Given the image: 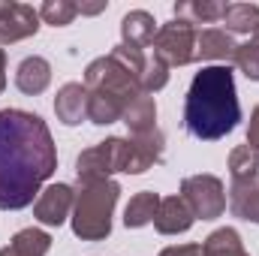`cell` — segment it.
Segmentation results:
<instances>
[{
  "instance_id": "6da1fadb",
  "label": "cell",
  "mask_w": 259,
  "mask_h": 256,
  "mask_svg": "<svg viewBox=\"0 0 259 256\" xmlns=\"http://www.w3.org/2000/svg\"><path fill=\"white\" fill-rule=\"evenodd\" d=\"M58 169V148L49 124L24 109L0 112V211H21L36 202Z\"/></svg>"
},
{
  "instance_id": "7a4b0ae2",
  "label": "cell",
  "mask_w": 259,
  "mask_h": 256,
  "mask_svg": "<svg viewBox=\"0 0 259 256\" xmlns=\"http://www.w3.org/2000/svg\"><path fill=\"white\" fill-rule=\"evenodd\" d=\"M241 106L235 94V75L223 64L202 66L190 81L184 100V130L199 142H217L238 127Z\"/></svg>"
},
{
  "instance_id": "3957f363",
  "label": "cell",
  "mask_w": 259,
  "mask_h": 256,
  "mask_svg": "<svg viewBox=\"0 0 259 256\" xmlns=\"http://www.w3.org/2000/svg\"><path fill=\"white\" fill-rule=\"evenodd\" d=\"M84 91H88V121L97 127H109L124 118L133 100L142 97L139 78L124 69L112 55L91 61L84 69Z\"/></svg>"
},
{
  "instance_id": "277c9868",
  "label": "cell",
  "mask_w": 259,
  "mask_h": 256,
  "mask_svg": "<svg viewBox=\"0 0 259 256\" xmlns=\"http://www.w3.org/2000/svg\"><path fill=\"white\" fill-rule=\"evenodd\" d=\"M121 184L118 181H97L78 184L72 202V232L81 241H103L112 232V211L118 205Z\"/></svg>"
},
{
  "instance_id": "5b68a950",
  "label": "cell",
  "mask_w": 259,
  "mask_h": 256,
  "mask_svg": "<svg viewBox=\"0 0 259 256\" xmlns=\"http://www.w3.org/2000/svg\"><path fill=\"white\" fill-rule=\"evenodd\" d=\"M154 58L166 66H184L196 61V27L187 21H166L157 27V36L151 42Z\"/></svg>"
},
{
  "instance_id": "8992f818",
  "label": "cell",
  "mask_w": 259,
  "mask_h": 256,
  "mask_svg": "<svg viewBox=\"0 0 259 256\" xmlns=\"http://www.w3.org/2000/svg\"><path fill=\"white\" fill-rule=\"evenodd\" d=\"M181 199L190 205L196 220H217L226 211L223 181L214 175H190L181 181Z\"/></svg>"
},
{
  "instance_id": "52a82bcc",
  "label": "cell",
  "mask_w": 259,
  "mask_h": 256,
  "mask_svg": "<svg viewBox=\"0 0 259 256\" xmlns=\"http://www.w3.org/2000/svg\"><path fill=\"white\" fill-rule=\"evenodd\" d=\"M121 151H124V139L112 136L88 151L78 154L75 160V178L78 184H97V181H109L112 172H121Z\"/></svg>"
},
{
  "instance_id": "ba28073f",
  "label": "cell",
  "mask_w": 259,
  "mask_h": 256,
  "mask_svg": "<svg viewBox=\"0 0 259 256\" xmlns=\"http://www.w3.org/2000/svg\"><path fill=\"white\" fill-rule=\"evenodd\" d=\"M160 160H163V133L160 130L124 139V151H121V172L124 175H142Z\"/></svg>"
},
{
  "instance_id": "9c48e42d",
  "label": "cell",
  "mask_w": 259,
  "mask_h": 256,
  "mask_svg": "<svg viewBox=\"0 0 259 256\" xmlns=\"http://www.w3.org/2000/svg\"><path fill=\"white\" fill-rule=\"evenodd\" d=\"M39 30V9L18 0H0V46L21 42Z\"/></svg>"
},
{
  "instance_id": "30bf717a",
  "label": "cell",
  "mask_w": 259,
  "mask_h": 256,
  "mask_svg": "<svg viewBox=\"0 0 259 256\" xmlns=\"http://www.w3.org/2000/svg\"><path fill=\"white\" fill-rule=\"evenodd\" d=\"M72 202H75V190L69 184H49L33 202V217L42 226H61L72 214Z\"/></svg>"
},
{
  "instance_id": "8fae6325",
  "label": "cell",
  "mask_w": 259,
  "mask_h": 256,
  "mask_svg": "<svg viewBox=\"0 0 259 256\" xmlns=\"http://www.w3.org/2000/svg\"><path fill=\"white\" fill-rule=\"evenodd\" d=\"M193 223H196L193 211H190V205H187L181 196H166V199H160V211H157V217H154V226H157L160 235H181V232H187Z\"/></svg>"
},
{
  "instance_id": "7c38bea8",
  "label": "cell",
  "mask_w": 259,
  "mask_h": 256,
  "mask_svg": "<svg viewBox=\"0 0 259 256\" xmlns=\"http://www.w3.org/2000/svg\"><path fill=\"white\" fill-rule=\"evenodd\" d=\"M55 115L66 127H75L88 118V91L81 81H66L55 97Z\"/></svg>"
},
{
  "instance_id": "4fadbf2b",
  "label": "cell",
  "mask_w": 259,
  "mask_h": 256,
  "mask_svg": "<svg viewBox=\"0 0 259 256\" xmlns=\"http://www.w3.org/2000/svg\"><path fill=\"white\" fill-rule=\"evenodd\" d=\"M154 36H157V21H154L151 12L133 9V12H127V15L121 18V42H124V46L142 52V49H148V46L154 42Z\"/></svg>"
},
{
  "instance_id": "5bb4252c",
  "label": "cell",
  "mask_w": 259,
  "mask_h": 256,
  "mask_svg": "<svg viewBox=\"0 0 259 256\" xmlns=\"http://www.w3.org/2000/svg\"><path fill=\"white\" fill-rule=\"evenodd\" d=\"M49 84H52V64H49L46 58L30 55V58H24V61L18 64V69H15V88H18L21 94L36 97V94H42Z\"/></svg>"
},
{
  "instance_id": "9a60e30c",
  "label": "cell",
  "mask_w": 259,
  "mask_h": 256,
  "mask_svg": "<svg viewBox=\"0 0 259 256\" xmlns=\"http://www.w3.org/2000/svg\"><path fill=\"white\" fill-rule=\"evenodd\" d=\"M235 39L232 33L220 27H205L196 33V61H232L235 58Z\"/></svg>"
},
{
  "instance_id": "2e32d148",
  "label": "cell",
  "mask_w": 259,
  "mask_h": 256,
  "mask_svg": "<svg viewBox=\"0 0 259 256\" xmlns=\"http://www.w3.org/2000/svg\"><path fill=\"white\" fill-rule=\"evenodd\" d=\"M229 211L241 220L259 223V178L232 181L229 187Z\"/></svg>"
},
{
  "instance_id": "e0dca14e",
  "label": "cell",
  "mask_w": 259,
  "mask_h": 256,
  "mask_svg": "<svg viewBox=\"0 0 259 256\" xmlns=\"http://www.w3.org/2000/svg\"><path fill=\"white\" fill-rule=\"evenodd\" d=\"M229 3L220 0H181L175 3V18L187 21V24H211V21H223Z\"/></svg>"
},
{
  "instance_id": "ac0fdd59",
  "label": "cell",
  "mask_w": 259,
  "mask_h": 256,
  "mask_svg": "<svg viewBox=\"0 0 259 256\" xmlns=\"http://www.w3.org/2000/svg\"><path fill=\"white\" fill-rule=\"evenodd\" d=\"M52 247V235L42 229H21L12 235V241L0 250V256H46Z\"/></svg>"
},
{
  "instance_id": "d6986e66",
  "label": "cell",
  "mask_w": 259,
  "mask_h": 256,
  "mask_svg": "<svg viewBox=\"0 0 259 256\" xmlns=\"http://www.w3.org/2000/svg\"><path fill=\"white\" fill-rule=\"evenodd\" d=\"M124 124H127L130 136H142V133H151V130H157V103H154V97L151 94H142V97H136L133 100V106H130L127 112H124V118H121Z\"/></svg>"
},
{
  "instance_id": "ffe728a7",
  "label": "cell",
  "mask_w": 259,
  "mask_h": 256,
  "mask_svg": "<svg viewBox=\"0 0 259 256\" xmlns=\"http://www.w3.org/2000/svg\"><path fill=\"white\" fill-rule=\"evenodd\" d=\"M157 211H160V196H157V193H151V190L136 193V196L127 202V211H124V226H127V229H142V226L154 223Z\"/></svg>"
},
{
  "instance_id": "44dd1931",
  "label": "cell",
  "mask_w": 259,
  "mask_h": 256,
  "mask_svg": "<svg viewBox=\"0 0 259 256\" xmlns=\"http://www.w3.org/2000/svg\"><path fill=\"white\" fill-rule=\"evenodd\" d=\"M202 256H250V253L244 250V241H241L238 229L223 226V229H214L202 241Z\"/></svg>"
},
{
  "instance_id": "7402d4cb",
  "label": "cell",
  "mask_w": 259,
  "mask_h": 256,
  "mask_svg": "<svg viewBox=\"0 0 259 256\" xmlns=\"http://www.w3.org/2000/svg\"><path fill=\"white\" fill-rule=\"evenodd\" d=\"M226 33H256L259 30V6L256 3H229L223 15Z\"/></svg>"
},
{
  "instance_id": "603a6c76",
  "label": "cell",
  "mask_w": 259,
  "mask_h": 256,
  "mask_svg": "<svg viewBox=\"0 0 259 256\" xmlns=\"http://www.w3.org/2000/svg\"><path fill=\"white\" fill-rule=\"evenodd\" d=\"M229 175H232V181L259 178V151H253L250 145L232 148V154H229Z\"/></svg>"
},
{
  "instance_id": "cb8c5ba5",
  "label": "cell",
  "mask_w": 259,
  "mask_h": 256,
  "mask_svg": "<svg viewBox=\"0 0 259 256\" xmlns=\"http://www.w3.org/2000/svg\"><path fill=\"white\" fill-rule=\"evenodd\" d=\"M78 15V3L72 0H46L39 6V21L52 24V27H66L72 24V18Z\"/></svg>"
},
{
  "instance_id": "d4e9b609",
  "label": "cell",
  "mask_w": 259,
  "mask_h": 256,
  "mask_svg": "<svg viewBox=\"0 0 259 256\" xmlns=\"http://www.w3.org/2000/svg\"><path fill=\"white\" fill-rule=\"evenodd\" d=\"M139 84H142L145 94H157V91H163V88L169 84V66L163 64L160 58L145 61V72L139 75Z\"/></svg>"
},
{
  "instance_id": "484cf974",
  "label": "cell",
  "mask_w": 259,
  "mask_h": 256,
  "mask_svg": "<svg viewBox=\"0 0 259 256\" xmlns=\"http://www.w3.org/2000/svg\"><path fill=\"white\" fill-rule=\"evenodd\" d=\"M232 64L238 66L250 81H259V46L253 42V39H250V42H244V46H238V49H235Z\"/></svg>"
},
{
  "instance_id": "4316f807",
  "label": "cell",
  "mask_w": 259,
  "mask_h": 256,
  "mask_svg": "<svg viewBox=\"0 0 259 256\" xmlns=\"http://www.w3.org/2000/svg\"><path fill=\"white\" fill-rule=\"evenodd\" d=\"M112 58L124 66V69H130L136 78L145 72V58H142V52H139V49H130V46H124V42H118V46L112 49Z\"/></svg>"
},
{
  "instance_id": "83f0119b",
  "label": "cell",
  "mask_w": 259,
  "mask_h": 256,
  "mask_svg": "<svg viewBox=\"0 0 259 256\" xmlns=\"http://www.w3.org/2000/svg\"><path fill=\"white\" fill-rule=\"evenodd\" d=\"M160 256H202V244H175L166 247Z\"/></svg>"
},
{
  "instance_id": "f1b7e54d",
  "label": "cell",
  "mask_w": 259,
  "mask_h": 256,
  "mask_svg": "<svg viewBox=\"0 0 259 256\" xmlns=\"http://www.w3.org/2000/svg\"><path fill=\"white\" fill-rule=\"evenodd\" d=\"M247 145L259 151V106L253 109V115H250V124H247Z\"/></svg>"
},
{
  "instance_id": "f546056e",
  "label": "cell",
  "mask_w": 259,
  "mask_h": 256,
  "mask_svg": "<svg viewBox=\"0 0 259 256\" xmlns=\"http://www.w3.org/2000/svg\"><path fill=\"white\" fill-rule=\"evenodd\" d=\"M106 9V0L103 3H78V12L81 15H97V12H103Z\"/></svg>"
},
{
  "instance_id": "4dcf8cb0",
  "label": "cell",
  "mask_w": 259,
  "mask_h": 256,
  "mask_svg": "<svg viewBox=\"0 0 259 256\" xmlns=\"http://www.w3.org/2000/svg\"><path fill=\"white\" fill-rule=\"evenodd\" d=\"M6 88V52L0 49V91Z\"/></svg>"
},
{
  "instance_id": "1f68e13d",
  "label": "cell",
  "mask_w": 259,
  "mask_h": 256,
  "mask_svg": "<svg viewBox=\"0 0 259 256\" xmlns=\"http://www.w3.org/2000/svg\"><path fill=\"white\" fill-rule=\"evenodd\" d=\"M253 42H256V46H259V30H256V33H253Z\"/></svg>"
}]
</instances>
